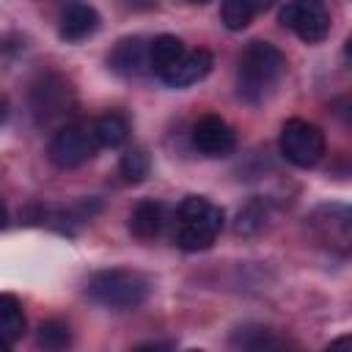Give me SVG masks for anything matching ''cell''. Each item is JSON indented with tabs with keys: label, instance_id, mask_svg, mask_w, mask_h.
<instances>
[{
	"label": "cell",
	"instance_id": "cell-1",
	"mask_svg": "<svg viewBox=\"0 0 352 352\" xmlns=\"http://www.w3.org/2000/svg\"><path fill=\"white\" fill-rule=\"evenodd\" d=\"M283 74H286L283 52L270 41H250L239 58L236 94L242 102L258 107L278 91Z\"/></svg>",
	"mask_w": 352,
	"mask_h": 352
},
{
	"label": "cell",
	"instance_id": "cell-2",
	"mask_svg": "<svg viewBox=\"0 0 352 352\" xmlns=\"http://www.w3.org/2000/svg\"><path fill=\"white\" fill-rule=\"evenodd\" d=\"M176 245L187 253L209 250L223 231V209L204 195H187L176 209Z\"/></svg>",
	"mask_w": 352,
	"mask_h": 352
},
{
	"label": "cell",
	"instance_id": "cell-3",
	"mask_svg": "<svg viewBox=\"0 0 352 352\" xmlns=\"http://www.w3.org/2000/svg\"><path fill=\"white\" fill-rule=\"evenodd\" d=\"M85 294L91 302L110 308V311H132L146 302L148 297V280L135 270H99L91 275Z\"/></svg>",
	"mask_w": 352,
	"mask_h": 352
},
{
	"label": "cell",
	"instance_id": "cell-4",
	"mask_svg": "<svg viewBox=\"0 0 352 352\" xmlns=\"http://www.w3.org/2000/svg\"><path fill=\"white\" fill-rule=\"evenodd\" d=\"M278 146H280V154L294 168H314L327 151L324 132L305 118H289L280 126Z\"/></svg>",
	"mask_w": 352,
	"mask_h": 352
},
{
	"label": "cell",
	"instance_id": "cell-5",
	"mask_svg": "<svg viewBox=\"0 0 352 352\" xmlns=\"http://www.w3.org/2000/svg\"><path fill=\"white\" fill-rule=\"evenodd\" d=\"M72 85L60 74H44L30 88V110L38 126L58 124L72 113Z\"/></svg>",
	"mask_w": 352,
	"mask_h": 352
},
{
	"label": "cell",
	"instance_id": "cell-6",
	"mask_svg": "<svg viewBox=\"0 0 352 352\" xmlns=\"http://www.w3.org/2000/svg\"><path fill=\"white\" fill-rule=\"evenodd\" d=\"M280 25L289 28L300 41L319 44L330 33V11L324 0H289L280 8Z\"/></svg>",
	"mask_w": 352,
	"mask_h": 352
},
{
	"label": "cell",
	"instance_id": "cell-7",
	"mask_svg": "<svg viewBox=\"0 0 352 352\" xmlns=\"http://www.w3.org/2000/svg\"><path fill=\"white\" fill-rule=\"evenodd\" d=\"M96 151V143H94V135H88L85 129L80 126H60L50 146H47V157L55 168L60 170H72V168H80L82 162H88Z\"/></svg>",
	"mask_w": 352,
	"mask_h": 352
},
{
	"label": "cell",
	"instance_id": "cell-8",
	"mask_svg": "<svg viewBox=\"0 0 352 352\" xmlns=\"http://www.w3.org/2000/svg\"><path fill=\"white\" fill-rule=\"evenodd\" d=\"M192 146L206 157H228L236 146V135L220 116L209 113L192 124Z\"/></svg>",
	"mask_w": 352,
	"mask_h": 352
},
{
	"label": "cell",
	"instance_id": "cell-9",
	"mask_svg": "<svg viewBox=\"0 0 352 352\" xmlns=\"http://www.w3.org/2000/svg\"><path fill=\"white\" fill-rule=\"evenodd\" d=\"M99 28V14L94 6L82 3V0H69L63 8H60V16H58V36L69 44H77L88 36H94Z\"/></svg>",
	"mask_w": 352,
	"mask_h": 352
},
{
	"label": "cell",
	"instance_id": "cell-10",
	"mask_svg": "<svg viewBox=\"0 0 352 352\" xmlns=\"http://www.w3.org/2000/svg\"><path fill=\"white\" fill-rule=\"evenodd\" d=\"M214 66V58L209 50H190L184 52L168 72L160 74V80L170 88H187V85H195L201 82Z\"/></svg>",
	"mask_w": 352,
	"mask_h": 352
},
{
	"label": "cell",
	"instance_id": "cell-11",
	"mask_svg": "<svg viewBox=\"0 0 352 352\" xmlns=\"http://www.w3.org/2000/svg\"><path fill=\"white\" fill-rule=\"evenodd\" d=\"M311 223H314L316 234L322 236V242H327L338 253H346V248H349V209L346 206H341V204L322 206V209H316Z\"/></svg>",
	"mask_w": 352,
	"mask_h": 352
},
{
	"label": "cell",
	"instance_id": "cell-12",
	"mask_svg": "<svg viewBox=\"0 0 352 352\" xmlns=\"http://www.w3.org/2000/svg\"><path fill=\"white\" fill-rule=\"evenodd\" d=\"M107 63L113 72L124 74V77H132V74H140L146 72L148 66V44L140 38V36H129V38H121L113 52L107 55Z\"/></svg>",
	"mask_w": 352,
	"mask_h": 352
},
{
	"label": "cell",
	"instance_id": "cell-13",
	"mask_svg": "<svg viewBox=\"0 0 352 352\" xmlns=\"http://www.w3.org/2000/svg\"><path fill=\"white\" fill-rule=\"evenodd\" d=\"M184 44L179 36H170V33H162V36H154L148 41V66L157 72V77L162 72H168L182 55H184Z\"/></svg>",
	"mask_w": 352,
	"mask_h": 352
},
{
	"label": "cell",
	"instance_id": "cell-14",
	"mask_svg": "<svg viewBox=\"0 0 352 352\" xmlns=\"http://www.w3.org/2000/svg\"><path fill=\"white\" fill-rule=\"evenodd\" d=\"M162 228V204L160 201H140L129 214V231L138 239H154Z\"/></svg>",
	"mask_w": 352,
	"mask_h": 352
},
{
	"label": "cell",
	"instance_id": "cell-15",
	"mask_svg": "<svg viewBox=\"0 0 352 352\" xmlns=\"http://www.w3.org/2000/svg\"><path fill=\"white\" fill-rule=\"evenodd\" d=\"M25 336V314L16 294L0 292V338L6 344H14Z\"/></svg>",
	"mask_w": 352,
	"mask_h": 352
},
{
	"label": "cell",
	"instance_id": "cell-16",
	"mask_svg": "<svg viewBox=\"0 0 352 352\" xmlns=\"http://www.w3.org/2000/svg\"><path fill=\"white\" fill-rule=\"evenodd\" d=\"M91 135H94V143L96 146H102V148H118L129 138V124L118 113H104V116L96 118Z\"/></svg>",
	"mask_w": 352,
	"mask_h": 352
},
{
	"label": "cell",
	"instance_id": "cell-17",
	"mask_svg": "<svg viewBox=\"0 0 352 352\" xmlns=\"http://www.w3.org/2000/svg\"><path fill=\"white\" fill-rule=\"evenodd\" d=\"M228 344L236 346V349H275V346H283V341L275 338L272 330L256 327V324H245V327L234 330Z\"/></svg>",
	"mask_w": 352,
	"mask_h": 352
},
{
	"label": "cell",
	"instance_id": "cell-18",
	"mask_svg": "<svg viewBox=\"0 0 352 352\" xmlns=\"http://www.w3.org/2000/svg\"><path fill=\"white\" fill-rule=\"evenodd\" d=\"M118 170L124 176V182L129 184H140L146 182L148 170H151V162H148V154L143 148H129L121 154V162H118Z\"/></svg>",
	"mask_w": 352,
	"mask_h": 352
},
{
	"label": "cell",
	"instance_id": "cell-19",
	"mask_svg": "<svg viewBox=\"0 0 352 352\" xmlns=\"http://www.w3.org/2000/svg\"><path fill=\"white\" fill-rule=\"evenodd\" d=\"M36 344H38L41 349H66V346L72 344V333H69V327H66L63 322L47 319V322H41L38 330H36Z\"/></svg>",
	"mask_w": 352,
	"mask_h": 352
},
{
	"label": "cell",
	"instance_id": "cell-20",
	"mask_svg": "<svg viewBox=\"0 0 352 352\" xmlns=\"http://www.w3.org/2000/svg\"><path fill=\"white\" fill-rule=\"evenodd\" d=\"M220 16L228 30H245L250 25V19L256 16V11H253L250 0H223Z\"/></svg>",
	"mask_w": 352,
	"mask_h": 352
},
{
	"label": "cell",
	"instance_id": "cell-21",
	"mask_svg": "<svg viewBox=\"0 0 352 352\" xmlns=\"http://www.w3.org/2000/svg\"><path fill=\"white\" fill-rule=\"evenodd\" d=\"M264 220H267V204L264 201H250L236 214V234H256V231H261Z\"/></svg>",
	"mask_w": 352,
	"mask_h": 352
},
{
	"label": "cell",
	"instance_id": "cell-22",
	"mask_svg": "<svg viewBox=\"0 0 352 352\" xmlns=\"http://www.w3.org/2000/svg\"><path fill=\"white\" fill-rule=\"evenodd\" d=\"M126 8H151L157 0H121Z\"/></svg>",
	"mask_w": 352,
	"mask_h": 352
},
{
	"label": "cell",
	"instance_id": "cell-23",
	"mask_svg": "<svg viewBox=\"0 0 352 352\" xmlns=\"http://www.w3.org/2000/svg\"><path fill=\"white\" fill-rule=\"evenodd\" d=\"M272 3H275V0H250V6H253V11H256V14H258V11H267Z\"/></svg>",
	"mask_w": 352,
	"mask_h": 352
},
{
	"label": "cell",
	"instance_id": "cell-24",
	"mask_svg": "<svg viewBox=\"0 0 352 352\" xmlns=\"http://www.w3.org/2000/svg\"><path fill=\"white\" fill-rule=\"evenodd\" d=\"M6 223H8V209H6V204L0 201V228H6Z\"/></svg>",
	"mask_w": 352,
	"mask_h": 352
},
{
	"label": "cell",
	"instance_id": "cell-25",
	"mask_svg": "<svg viewBox=\"0 0 352 352\" xmlns=\"http://www.w3.org/2000/svg\"><path fill=\"white\" fill-rule=\"evenodd\" d=\"M192 3H209V0H192Z\"/></svg>",
	"mask_w": 352,
	"mask_h": 352
},
{
	"label": "cell",
	"instance_id": "cell-26",
	"mask_svg": "<svg viewBox=\"0 0 352 352\" xmlns=\"http://www.w3.org/2000/svg\"><path fill=\"white\" fill-rule=\"evenodd\" d=\"M0 118H3V102H0Z\"/></svg>",
	"mask_w": 352,
	"mask_h": 352
}]
</instances>
